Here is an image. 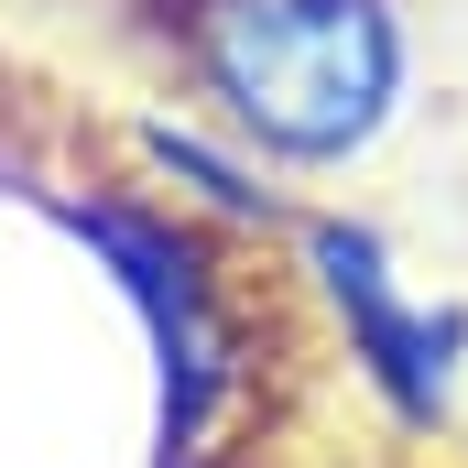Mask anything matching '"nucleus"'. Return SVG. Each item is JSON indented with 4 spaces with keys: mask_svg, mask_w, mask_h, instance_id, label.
Returning a JSON list of instances; mask_svg holds the SVG:
<instances>
[{
    "mask_svg": "<svg viewBox=\"0 0 468 468\" xmlns=\"http://www.w3.org/2000/svg\"><path fill=\"white\" fill-rule=\"evenodd\" d=\"M218 88L272 142L338 153L392 99V33L370 0H239L218 22Z\"/></svg>",
    "mask_w": 468,
    "mask_h": 468,
    "instance_id": "obj_1",
    "label": "nucleus"
}]
</instances>
